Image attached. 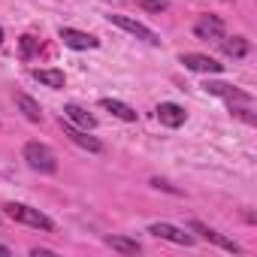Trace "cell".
Instances as JSON below:
<instances>
[{
  "label": "cell",
  "mask_w": 257,
  "mask_h": 257,
  "mask_svg": "<svg viewBox=\"0 0 257 257\" xmlns=\"http://www.w3.org/2000/svg\"><path fill=\"white\" fill-rule=\"evenodd\" d=\"M194 34L200 40H221L224 37V22L218 16H203L197 25H194Z\"/></svg>",
  "instance_id": "cell-9"
},
{
  "label": "cell",
  "mask_w": 257,
  "mask_h": 257,
  "mask_svg": "<svg viewBox=\"0 0 257 257\" xmlns=\"http://www.w3.org/2000/svg\"><path fill=\"white\" fill-rule=\"evenodd\" d=\"M143 10H149V13H164V10H167V0H143Z\"/></svg>",
  "instance_id": "cell-19"
},
{
  "label": "cell",
  "mask_w": 257,
  "mask_h": 257,
  "mask_svg": "<svg viewBox=\"0 0 257 257\" xmlns=\"http://www.w3.org/2000/svg\"><path fill=\"white\" fill-rule=\"evenodd\" d=\"M19 46H22V58H34L37 55V49H40V40H34V37H19Z\"/></svg>",
  "instance_id": "cell-18"
},
{
  "label": "cell",
  "mask_w": 257,
  "mask_h": 257,
  "mask_svg": "<svg viewBox=\"0 0 257 257\" xmlns=\"http://www.w3.org/2000/svg\"><path fill=\"white\" fill-rule=\"evenodd\" d=\"M149 233L158 236V239H170V242H176V245H185V248L194 245V236H191V233H185V230H179V227H173V224H164V221L152 224Z\"/></svg>",
  "instance_id": "cell-5"
},
{
  "label": "cell",
  "mask_w": 257,
  "mask_h": 257,
  "mask_svg": "<svg viewBox=\"0 0 257 257\" xmlns=\"http://www.w3.org/2000/svg\"><path fill=\"white\" fill-rule=\"evenodd\" d=\"M4 212H7L13 221H22V224H28V227L46 230V233H52V230H55L52 218H46L40 209H31V206H25V203H7V206H4Z\"/></svg>",
  "instance_id": "cell-1"
},
{
  "label": "cell",
  "mask_w": 257,
  "mask_h": 257,
  "mask_svg": "<svg viewBox=\"0 0 257 257\" xmlns=\"http://www.w3.org/2000/svg\"><path fill=\"white\" fill-rule=\"evenodd\" d=\"M16 106L25 112V118H28V121H43V109H40V103H37L34 97H28V94L16 91Z\"/></svg>",
  "instance_id": "cell-13"
},
{
  "label": "cell",
  "mask_w": 257,
  "mask_h": 257,
  "mask_svg": "<svg viewBox=\"0 0 257 257\" xmlns=\"http://www.w3.org/2000/svg\"><path fill=\"white\" fill-rule=\"evenodd\" d=\"M58 37H61L64 46H70V49H97V46H100L97 37H91V34H85V31H76V28H61Z\"/></svg>",
  "instance_id": "cell-6"
},
{
  "label": "cell",
  "mask_w": 257,
  "mask_h": 257,
  "mask_svg": "<svg viewBox=\"0 0 257 257\" xmlns=\"http://www.w3.org/2000/svg\"><path fill=\"white\" fill-rule=\"evenodd\" d=\"M0 254H4V257H7V254H13V251H10L7 245H0Z\"/></svg>",
  "instance_id": "cell-22"
},
{
  "label": "cell",
  "mask_w": 257,
  "mask_h": 257,
  "mask_svg": "<svg viewBox=\"0 0 257 257\" xmlns=\"http://www.w3.org/2000/svg\"><path fill=\"white\" fill-rule=\"evenodd\" d=\"M251 52V43L245 37H233V40H224V55L227 58H245Z\"/></svg>",
  "instance_id": "cell-16"
},
{
  "label": "cell",
  "mask_w": 257,
  "mask_h": 257,
  "mask_svg": "<svg viewBox=\"0 0 257 257\" xmlns=\"http://www.w3.org/2000/svg\"><path fill=\"white\" fill-rule=\"evenodd\" d=\"M230 109H233V106H230ZM233 115H239L245 124H254V121H257V118L251 115V109H248V106H245V109H233Z\"/></svg>",
  "instance_id": "cell-20"
},
{
  "label": "cell",
  "mask_w": 257,
  "mask_h": 257,
  "mask_svg": "<svg viewBox=\"0 0 257 257\" xmlns=\"http://www.w3.org/2000/svg\"><path fill=\"white\" fill-rule=\"evenodd\" d=\"M34 79H37V82H43L46 88H55V91L67 85V79H64V73H61V70H34Z\"/></svg>",
  "instance_id": "cell-14"
},
{
  "label": "cell",
  "mask_w": 257,
  "mask_h": 257,
  "mask_svg": "<svg viewBox=\"0 0 257 257\" xmlns=\"http://www.w3.org/2000/svg\"><path fill=\"white\" fill-rule=\"evenodd\" d=\"M0 43H4V31H0Z\"/></svg>",
  "instance_id": "cell-23"
},
{
  "label": "cell",
  "mask_w": 257,
  "mask_h": 257,
  "mask_svg": "<svg viewBox=\"0 0 257 257\" xmlns=\"http://www.w3.org/2000/svg\"><path fill=\"white\" fill-rule=\"evenodd\" d=\"M209 94H215V97H224L227 103H248L251 106V94H245V91H239V88H233V85H224V82H206L203 85Z\"/></svg>",
  "instance_id": "cell-7"
},
{
  "label": "cell",
  "mask_w": 257,
  "mask_h": 257,
  "mask_svg": "<svg viewBox=\"0 0 257 257\" xmlns=\"http://www.w3.org/2000/svg\"><path fill=\"white\" fill-rule=\"evenodd\" d=\"M25 161H28L31 170L46 173V176H52V173L58 170V158H55V152H52L49 146H43V143H28V146H25Z\"/></svg>",
  "instance_id": "cell-2"
},
{
  "label": "cell",
  "mask_w": 257,
  "mask_h": 257,
  "mask_svg": "<svg viewBox=\"0 0 257 257\" xmlns=\"http://www.w3.org/2000/svg\"><path fill=\"white\" fill-rule=\"evenodd\" d=\"M109 22L118 25L121 31H127V34H134L137 40H146L149 46H161V37H158L152 28H146V25H140V22H134V19H127V16H109Z\"/></svg>",
  "instance_id": "cell-3"
},
{
  "label": "cell",
  "mask_w": 257,
  "mask_h": 257,
  "mask_svg": "<svg viewBox=\"0 0 257 257\" xmlns=\"http://www.w3.org/2000/svg\"><path fill=\"white\" fill-rule=\"evenodd\" d=\"M188 230H191V233H197V236H200V239H206V242H215V239H218V233H215L212 227H206L203 221H191V224H188Z\"/></svg>",
  "instance_id": "cell-17"
},
{
  "label": "cell",
  "mask_w": 257,
  "mask_h": 257,
  "mask_svg": "<svg viewBox=\"0 0 257 257\" xmlns=\"http://www.w3.org/2000/svg\"><path fill=\"white\" fill-rule=\"evenodd\" d=\"M182 64L188 70H197V73H221L224 70V64H218L209 55H182Z\"/></svg>",
  "instance_id": "cell-10"
},
{
  "label": "cell",
  "mask_w": 257,
  "mask_h": 257,
  "mask_svg": "<svg viewBox=\"0 0 257 257\" xmlns=\"http://www.w3.org/2000/svg\"><path fill=\"white\" fill-rule=\"evenodd\" d=\"M61 131H64V137H70L76 146H82V149H88V152H103V146H100L97 137H88V131H82V127L70 124L67 118H61Z\"/></svg>",
  "instance_id": "cell-4"
},
{
  "label": "cell",
  "mask_w": 257,
  "mask_h": 257,
  "mask_svg": "<svg viewBox=\"0 0 257 257\" xmlns=\"http://www.w3.org/2000/svg\"><path fill=\"white\" fill-rule=\"evenodd\" d=\"M106 245L112 251H121V254H140V242L127 239V236H106Z\"/></svg>",
  "instance_id": "cell-15"
},
{
  "label": "cell",
  "mask_w": 257,
  "mask_h": 257,
  "mask_svg": "<svg viewBox=\"0 0 257 257\" xmlns=\"http://www.w3.org/2000/svg\"><path fill=\"white\" fill-rule=\"evenodd\" d=\"M100 106H103L106 112H112L115 118H121V121H137V109H131V106H127V103H121V100L103 97V100H100Z\"/></svg>",
  "instance_id": "cell-12"
},
{
  "label": "cell",
  "mask_w": 257,
  "mask_h": 257,
  "mask_svg": "<svg viewBox=\"0 0 257 257\" xmlns=\"http://www.w3.org/2000/svg\"><path fill=\"white\" fill-rule=\"evenodd\" d=\"M158 118L164 127H182L185 124V109L179 103H161L158 106Z\"/></svg>",
  "instance_id": "cell-11"
},
{
  "label": "cell",
  "mask_w": 257,
  "mask_h": 257,
  "mask_svg": "<svg viewBox=\"0 0 257 257\" xmlns=\"http://www.w3.org/2000/svg\"><path fill=\"white\" fill-rule=\"evenodd\" d=\"M31 254H34V257H49V254H52V251H46V248H34V251H31Z\"/></svg>",
  "instance_id": "cell-21"
},
{
  "label": "cell",
  "mask_w": 257,
  "mask_h": 257,
  "mask_svg": "<svg viewBox=\"0 0 257 257\" xmlns=\"http://www.w3.org/2000/svg\"><path fill=\"white\" fill-rule=\"evenodd\" d=\"M64 118H67L70 124L82 127V131H94V127H97V118H94L85 106H79V103H67V106H64Z\"/></svg>",
  "instance_id": "cell-8"
}]
</instances>
